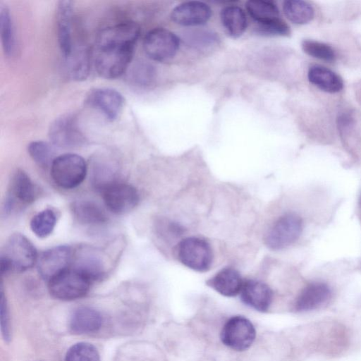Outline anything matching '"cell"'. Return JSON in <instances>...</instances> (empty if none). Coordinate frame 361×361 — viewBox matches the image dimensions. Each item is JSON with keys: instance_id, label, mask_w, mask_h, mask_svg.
<instances>
[{"instance_id": "cell-1", "label": "cell", "mask_w": 361, "mask_h": 361, "mask_svg": "<svg viewBox=\"0 0 361 361\" xmlns=\"http://www.w3.org/2000/svg\"><path fill=\"white\" fill-rule=\"evenodd\" d=\"M135 44L121 39L97 37L94 65L98 74L107 79L122 75L133 59Z\"/></svg>"}, {"instance_id": "cell-2", "label": "cell", "mask_w": 361, "mask_h": 361, "mask_svg": "<svg viewBox=\"0 0 361 361\" xmlns=\"http://www.w3.org/2000/svg\"><path fill=\"white\" fill-rule=\"evenodd\" d=\"M37 259V250L29 239L21 233H13L7 239L1 252V274L25 271L32 268Z\"/></svg>"}, {"instance_id": "cell-3", "label": "cell", "mask_w": 361, "mask_h": 361, "mask_svg": "<svg viewBox=\"0 0 361 361\" xmlns=\"http://www.w3.org/2000/svg\"><path fill=\"white\" fill-rule=\"evenodd\" d=\"M92 281L82 271L70 267L48 281L50 295L61 300H73L85 296Z\"/></svg>"}, {"instance_id": "cell-4", "label": "cell", "mask_w": 361, "mask_h": 361, "mask_svg": "<svg viewBox=\"0 0 361 361\" xmlns=\"http://www.w3.org/2000/svg\"><path fill=\"white\" fill-rule=\"evenodd\" d=\"M87 171L85 159L71 153L56 157L50 167L53 180L64 189H72L80 185L85 178Z\"/></svg>"}, {"instance_id": "cell-5", "label": "cell", "mask_w": 361, "mask_h": 361, "mask_svg": "<svg viewBox=\"0 0 361 361\" xmlns=\"http://www.w3.org/2000/svg\"><path fill=\"white\" fill-rule=\"evenodd\" d=\"M178 260L185 267L200 272L208 271L213 262V251L210 244L198 237H188L177 245Z\"/></svg>"}, {"instance_id": "cell-6", "label": "cell", "mask_w": 361, "mask_h": 361, "mask_svg": "<svg viewBox=\"0 0 361 361\" xmlns=\"http://www.w3.org/2000/svg\"><path fill=\"white\" fill-rule=\"evenodd\" d=\"M302 227V220L297 214H284L269 229L265 237L266 244L275 250L286 248L298 240Z\"/></svg>"}, {"instance_id": "cell-7", "label": "cell", "mask_w": 361, "mask_h": 361, "mask_svg": "<svg viewBox=\"0 0 361 361\" xmlns=\"http://www.w3.org/2000/svg\"><path fill=\"white\" fill-rule=\"evenodd\" d=\"M37 195V188L28 175L22 170H17L9 183L4 212L8 214L16 209L32 204Z\"/></svg>"}, {"instance_id": "cell-8", "label": "cell", "mask_w": 361, "mask_h": 361, "mask_svg": "<svg viewBox=\"0 0 361 361\" xmlns=\"http://www.w3.org/2000/svg\"><path fill=\"white\" fill-rule=\"evenodd\" d=\"M100 190L106 207L116 214H125L131 212L140 201L136 188L128 183L114 181Z\"/></svg>"}, {"instance_id": "cell-9", "label": "cell", "mask_w": 361, "mask_h": 361, "mask_svg": "<svg viewBox=\"0 0 361 361\" xmlns=\"http://www.w3.org/2000/svg\"><path fill=\"white\" fill-rule=\"evenodd\" d=\"M256 331L252 323L243 316H233L224 325L221 341L227 347L237 351L248 349L253 343Z\"/></svg>"}, {"instance_id": "cell-10", "label": "cell", "mask_w": 361, "mask_h": 361, "mask_svg": "<svg viewBox=\"0 0 361 361\" xmlns=\"http://www.w3.org/2000/svg\"><path fill=\"white\" fill-rule=\"evenodd\" d=\"M179 45L178 37L162 27L150 30L143 40L145 54L157 61H165L173 58L176 54Z\"/></svg>"}, {"instance_id": "cell-11", "label": "cell", "mask_w": 361, "mask_h": 361, "mask_svg": "<svg viewBox=\"0 0 361 361\" xmlns=\"http://www.w3.org/2000/svg\"><path fill=\"white\" fill-rule=\"evenodd\" d=\"M49 137L53 145L64 149L78 148L87 142L76 118L72 115L56 118L50 125Z\"/></svg>"}, {"instance_id": "cell-12", "label": "cell", "mask_w": 361, "mask_h": 361, "mask_svg": "<svg viewBox=\"0 0 361 361\" xmlns=\"http://www.w3.org/2000/svg\"><path fill=\"white\" fill-rule=\"evenodd\" d=\"M74 250L68 245H59L43 252L37 259V270L47 281L71 267Z\"/></svg>"}, {"instance_id": "cell-13", "label": "cell", "mask_w": 361, "mask_h": 361, "mask_svg": "<svg viewBox=\"0 0 361 361\" xmlns=\"http://www.w3.org/2000/svg\"><path fill=\"white\" fill-rule=\"evenodd\" d=\"M85 104L101 112L109 121L116 120L121 113L124 98L117 90L111 88H96L86 96Z\"/></svg>"}, {"instance_id": "cell-14", "label": "cell", "mask_w": 361, "mask_h": 361, "mask_svg": "<svg viewBox=\"0 0 361 361\" xmlns=\"http://www.w3.org/2000/svg\"><path fill=\"white\" fill-rule=\"evenodd\" d=\"M212 16L210 7L200 1H189L176 6L171 11L173 22L182 26H197L205 24Z\"/></svg>"}, {"instance_id": "cell-15", "label": "cell", "mask_w": 361, "mask_h": 361, "mask_svg": "<svg viewBox=\"0 0 361 361\" xmlns=\"http://www.w3.org/2000/svg\"><path fill=\"white\" fill-rule=\"evenodd\" d=\"M240 295L245 305L261 312L268 311L273 300L270 287L264 282L253 279L243 281Z\"/></svg>"}, {"instance_id": "cell-16", "label": "cell", "mask_w": 361, "mask_h": 361, "mask_svg": "<svg viewBox=\"0 0 361 361\" xmlns=\"http://www.w3.org/2000/svg\"><path fill=\"white\" fill-rule=\"evenodd\" d=\"M99 254L89 247H81L74 251L71 267L75 268L94 282L105 275V267Z\"/></svg>"}, {"instance_id": "cell-17", "label": "cell", "mask_w": 361, "mask_h": 361, "mask_svg": "<svg viewBox=\"0 0 361 361\" xmlns=\"http://www.w3.org/2000/svg\"><path fill=\"white\" fill-rule=\"evenodd\" d=\"M73 1H60L56 9L57 38L61 51L66 57L72 49Z\"/></svg>"}, {"instance_id": "cell-18", "label": "cell", "mask_w": 361, "mask_h": 361, "mask_svg": "<svg viewBox=\"0 0 361 361\" xmlns=\"http://www.w3.org/2000/svg\"><path fill=\"white\" fill-rule=\"evenodd\" d=\"M331 296L329 286L323 282L314 281L307 285L298 295L295 307L296 310L309 311L326 303Z\"/></svg>"}, {"instance_id": "cell-19", "label": "cell", "mask_w": 361, "mask_h": 361, "mask_svg": "<svg viewBox=\"0 0 361 361\" xmlns=\"http://www.w3.org/2000/svg\"><path fill=\"white\" fill-rule=\"evenodd\" d=\"M103 323L101 313L95 309L81 307L75 310L69 320V329L75 334H87L98 331Z\"/></svg>"}, {"instance_id": "cell-20", "label": "cell", "mask_w": 361, "mask_h": 361, "mask_svg": "<svg viewBox=\"0 0 361 361\" xmlns=\"http://www.w3.org/2000/svg\"><path fill=\"white\" fill-rule=\"evenodd\" d=\"M243 281L234 268L225 267L207 281V285L221 295L234 297L241 290Z\"/></svg>"}, {"instance_id": "cell-21", "label": "cell", "mask_w": 361, "mask_h": 361, "mask_svg": "<svg viewBox=\"0 0 361 361\" xmlns=\"http://www.w3.org/2000/svg\"><path fill=\"white\" fill-rule=\"evenodd\" d=\"M309 81L320 90L336 93L343 87L342 78L332 70L320 65H314L310 68L307 73Z\"/></svg>"}, {"instance_id": "cell-22", "label": "cell", "mask_w": 361, "mask_h": 361, "mask_svg": "<svg viewBox=\"0 0 361 361\" xmlns=\"http://www.w3.org/2000/svg\"><path fill=\"white\" fill-rule=\"evenodd\" d=\"M66 58V69L68 76L74 80H85L91 64V54L86 47H80L72 49Z\"/></svg>"}, {"instance_id": "cell-23", "label": "cell", "mask_w": 361, "mask_h": 361, "mask_svg": "<svg viewBox=\"0 0 361 361\" xmlns=\"http://www.w3.org/2000/svg\"><path fill=\"white\" fill-rule=\"evenodd\" d=\"M71 212L75 220L84 225H98L107 221L104 210L92 201L75 202L71 206Z\"/></svg>"}, {"instance_id": "cell-24", "label": "cell", "mask_w": 361, "mask_h": 361, "mask_svg": "<svg viewBox=\"0 0 361 361\" xmlns=\"http://www.w3.org/2000/svg\"><path fill=\"white\" fill-rule=\"evenodd\" d=\"M221 22L227 34L233 38L240 37L247 25L245 11L237 6H228L221 11Z\"/></svg>"}, {"instance_id": "cell-25", "label": "cell", "mask_w": 361, "mask_h": 361, "mask_svg": "<svg viewBox=\"0 0 361 361\" xmlns=\"http://www.w3.org/2000/svg\"><path fill=\"white\" fill-rule=\"evenodd\" d=\"M249 15L257 23H269L279 18V11L271 1L250 0L246 3Z\"/></svg>"}, {"instance_id": "cell-26", "label": "cell", "mask_w": 361, "mask_h": 361, "mask_svg": "<svg viewBox=\"0 0 361 361\" xmlns=\"http://www.w3.org/2000/svg\"><path fill=\"white\" fill-rule=\"evenodd\" d=\"M286 18L295 24L302 25L310 22L314 15L313 7L302 0H286L283 4Z\"/></svg>"}, {"instance_id": "cell-27", "label": "cell", "mask_w": 361, "mask_h": 361, "mask_svg": "<svg viewBox=\"0 0 361 361\" xmlns=\"http://www.w3.org/2000/svg\"><path fill=\"white\" fill-rule=\"evenodd\" d=\"M183 40L190 47L198 51H208L218 44L216 33L205 30H191L183 34Z\"/></svg>"}, {"instance_id": "cell-28", "label": "cell", "mask_w": 361, "mask_h": 361, "mask_svg": "<svg viewBox=\"0 0 361 361\" xmlns=\"http://www.w3.org/2000/svg\"><path fill=\"white\" fill-rule=\"evenodd\" d=\"M0 30L2 47L5 54L13 55L16 50V38L12 20L8 8L0 6Z\"/></svg>"}, {"instance_id": "cell-29", "label": "cell", "mask_w": 361, "mask_h": 361, "mask_svg": "<svg viewBox=\"0 0 361 361\" xmlns=\"http://www.w3.org/2000/svg\"><path fill=\"white\" fill-rule=\"evenodd\" d=\"M56 224V215L51 209H44L36 214L31 219L30 226L32 231L40 238L49 236Z\"/></svg>"}, {"instance_id": "cell-30", "label": "cell", "mask_w": 361, "mask_h": 361, "mask_svg": "<svg viewBox=\"0 0 361 361\" xmlns=\"http://www.w3.org/2000/svg\"><path fill=\"white\" fill-rule=\"evenodd\" d=\"M27 152L32 160L40 167H51L56 157L52 147L46 142L35 140L27 146Z\"/></svg>"}, {"instance_id": "cell-31", "label": "cell", "mask_w": 361, "mask_h": 361, "mask_svg": "<svg viewBox=\"0 0 361 361\" xmlns=\"http://www.w3.org/2000/svg\"><path fill=\"white\" fill-rule=\"evenodd\" d=\"M66 361H100L97 348L86 342L73 345L66 354Z\"/></svg>"}, {"instance_id": "cell-32", "label": "cell", "mask_w": 361, "mask_h": 361, "mask_svg": "<svg viewBox=\"0 0 361 361\" xmlns=\"http://www.w3.org/2000/svg\"><path fill=\"white\" fill-rule=\"evenodd\" d=\"M302 50L314 58L331 62L336 60L334 49L329 44L312 39H305L302 42Z\"/></svg>"}, {"instance_id": "cell-33", "label": "cell", "mask_w": 361, "mask_h": 361, "mask_svg": "<svg viewBox=\"0 0 361 361\" xmlns=\"http://www.w3.org/2000/svg\"><path fill=\"white\" fill-rule=\"evenodd\" d=\"M256 32L264 36H288L290 33L288 24L281 18L265 23H257Z\"/></svg>"}, {"instance_id": "cell-34", "label": "cell", "mask_w": 361, "mask_h": 361, "mask_svg": "<svg viewBox=\"0 0 361 361\" xmlns=\"http://www.w3.org/2000/svg\"><path fill=\"white\" fill-rule=\"evenodd\" d=\"M155 73V70L152 66L141 63L133 68L131 73V79L137 85L148 86L154 80Z\"/></svg>"}, {"instance_id": "cell-35", "label": "cell", "mask_w": 361, "mask_h": 361, "mask_svg": "<svg viewBox=\"0 0 361 361\" xmlns=\"http://www.w3.org/2000/svg\"><path fill=\"white\" fill-rule=\"evenodd\" d=\"M0 324L3 338L6 343H9L12 334L11 319L6 299L2 290L0 299Z\"/></svg>"}, {"instance_id": "cell-36", "label": "cell", "mask_w": 361, "mask_h": 361, "mask_svg": "<svg viewBox=\"0 0 361 361\" xmlns=\"http://www.w3.org/2000/svg\"><path fill=\"white\" fill-rule=\"evenodd\" d=\"M157 230L159 234L166 236V238H178L185 231V228L180 224L167 220L159 221Z\"/></svg>"}]
</instances>
